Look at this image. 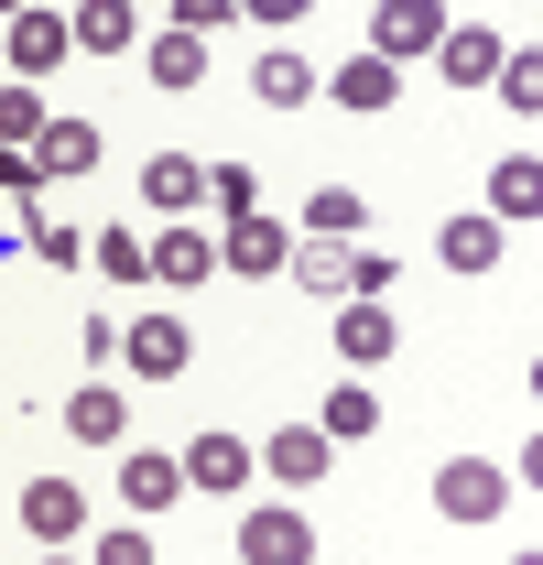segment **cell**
<instances>
[{"mask_svg":"<svg viewBox=\"0 0 543 565\" xmlns=\"http://www.w3.org/2000/svg\"><path fill=\"white\" fill-rule=\"evenodd\" d=\"M338 349H348V370H381V359L403 349V327H392V294H348V305H338Z\"/></svg>","mask_w":543,"mask_h":565,"instance_id":"9","label":"cell"},{"mask_svg":"<svg viewBox=\"0 0 543 565\" xmlns=\"http://www.w3.org/2000/svg\"><path fill=\"white\" fill-rule=\"evenodd\" d=\"M500 239H511L500 217H446V228H435V262H446V273H500Z\"/></svg>","mask_w":543,"mask_h":565,"instance_id":"19","label":"cell"},{"mask_svg":"<svg viewBox=\"0 0 543 565\" xmlns=\"http://www.w3.org/2000/svg\"><path fill=\"white\" fill-rule=\"evenodd\" d=\"M66 33H76V55H141V0H76Z\"/></svg>","mask_w":543,"mask_h":565,"instance_id":"12","label":"cell"},{"mask_svg":"<svg viewBox=\"0 0 543 565\" xmlns=\"http://www.w3.org/2000/svg\"><path fill=\"white\" fill-rule=\"evenodd\" d=\"M435 44H446V0H381V11H370V55L413 66V55H435Z\"/></svg>","mask_w":543,"mask_h":565,"instance_id":"5","label":"cell"},{"mask_svg":"<svg viewBox=\"0 0 543 565\" xmlns=\"http://www.w3.org/2000/svg\"><path fill=\"white\" fill-rule=\"evenodd\" d=\"M22 533L55 544V555L87 544V490H76V479H33V490H22Z\"/></svg>","mask_w":543,"mask_h":565,"instance_id":"7","label":"cell"},{"mask_svg":"<svg viewBox=\"0 0 543 565\" xmlns=\"http://www.w3.org/2000/svg\"><path fill=\"white\" fill-rule=\"evenodd\" d=\"M87 262H98L109 282H152V239H141V228H98V239H87Z\"/></svg>","mask_w":543,"mask_h":565,"instance_id":"27","label":"cell"},{"mask_svg":"<svg viewBox=\"0 0 543 565\" xmlns=\"http://www.w3.org/2000/svg\"><path fill=\"white\" fill-rule=\"evenodd\" d=\"M163 11H174L185 33H217V22H239V0H163Z\"/></svg>","mask_w":543,"mask_h":565,"instance_id":"34","label":"cell"},{"mask_svg":"<svg viewBox=\"0 0 543 565\" xmlns=\"http://www.w3.org/2000/svg\"><path fill=\"white\" fill-rule=\"evenodd\" d=\"M392 273H403V262H381L370 239H348V294H392ZM348 294H338V305H348Z\"/></svg>","mask_w":543,"mask_h":565,"instance_id":"32","label":"cell"},{"mask_svg":"<svg viewBox=\"0 0 543 565\" xmlns=\"http://www.w3.org/2000/svg\"><path fill=\"white\" fill-rule=\"evenodd\" d=\"M251 468H262L251 435H196V446H185V490H206V500H239V490H251Z\"/></svg>","mask_w":543,"mask_h":565,"instance_id":"10","label":"cell"},{"mask_svg":"<svg viewBox=\"0 0 543 565\" xmlns=\"http://www.w3.org/2000/svg\"><path fill=\"white\" fill-rule=\"evenodd\" d=\"M316 98H338V109H359V120H381V109L403 98V66H392V55H348L338 76H316Z\"/></svg>","mask_w":543,"mask_h":565,"instance_id":"11","label":"cell"},{"mask_svg":"<svg viewBox=\"0 0 543 565\" xmlns=\"http://www.w3.org/2000/svg\"><path fill=\"white\" fill-rule=\"evenodd\" d=\"M120 500H131V511H174V500H185V457H174V446H131V457H120Z\"/></svg>","mask_w":543,"mask_h":565,"instance_id":"13","label":"cell"},{"mask_svg":"<svg viewBox=\"0 0 543 565\" xmlns=\"http://www.w3.org/2000/svg\"><path fill=\"white\" fill-rule=\"evenodd\" d=\"M0 55H11V76H33V87H44V76H55V66H66V55H76L66 11H33V0H22V11L0 22Z\"/></svg>","mask_w":543,"mask_h":565,"instance_id":"3","label":"cell"},{"mask_svg":"<svg viewBox=\"0 0 543 565\" xmlns=\"http://www.w3.org/2000/svg\"><path fill=\"white\" fill-rule=\"evenodd\" d=\"M316 424H327V435H338V446H359V435H381V392H370V381H359V370H348L338 392H327V414H316Z\"/></svg>","mask_w":543,"mask_h":565,"instance_id":"24","label":"cell"},{"mask_svg":"<svg viewBox=\"0 0 543 565\" xmlns=\"http://www.w3.org/2000/svg\"><path fill=\"white\" fill-rule=\"evenodd\" d=\"M228 555H239V565H316V522H305L294 500H272V511H239Z\"/></svg>","mask_w":543,"mask_h":565,"instance_id":"1","label":"cell"},{"mask_svg":"<svg viewBox=\"0 0 543 565\" xmlns=\"http://www.w3.org/2000/svg\"><path fill=\"white\" fill-rule=\"evenodd\" d=\"M141 76H152V87H196L206 76V33H185V22L141 33Z\"/></svg>","mask_w":543,"mask_h":565,"instance_id":"18","label":"cell"},{"mask_svg":"<svg viewBox=\"0 0 543 565\" xmlns=\"http://www.w3.org/2000/svg\"><path fill=\"white\" fill-rule=\"evenodd\" d=\"M11 11H22V0H0V22H11Z\"/></svg>","mask_w":543,"mask_h":565,"instance_id":"36","label":"cell"},{"mask_svg":"<svg viewBox=\"0 0 543 565\" xmlns=\"http://www.w3.org/2000/svg\"><path fill=\"white\" fill-rule=\"evenodd\" d=\"M206 273H217V239H206V228H185V217H163V239H152V282L196 294Z\"/></svg>","mask_w":543,"mask_h":565,"instance_id":"15","label":"cell"},{"mask_svg":"<svg viewBox=\"0 0 543 565\" xmlns=\"http://www.w3.org/2000/svg\"><path fill=\"white\" fill-rule=\"evenodd\" d=\"M489 98H511L522 120L543 109V55H533V44H500V66H489Z\"/></svg>","mask_w":543,"mask_h":565,"instance_id":"26","label":"cell"},{"mask_svg":"<svg viewBox=\"0 0 543 565\" xmlns=\"http://www.w3.org/2000/svg\"><path fill=\"white\" fill-rule=\"evenodd\" d=\"M262 468L283 490H316V479L338 468V435H327V424H283V435H262Z\"/></svg>","mask_w":543,"mask_h":565,"instance_id":"8","label":"cell"},{"mask_svg":"<svg viewBox=\"0 0 543 565\" xmlns=\"http://www.w3.org/2000/svg\"><path fill=\"white\" fill-rule=\"evenodd\" d=\"M305 239H370L359 185H316V196H305Z\"/></svg>","mask_w":543,"mask_h":565,"instance_id":"23","label":"cell"},{"mask_svg":"<svg viewBox=\"0 0 543 565\" xmlns=\"http://www.w3.org/2000/svg\"><path fill=\"white\" fill-rule=\"evenodd\" d=\"M435 511H446V522H500V511H511V468H489V457H446V468H435Z\"/></svg>","mask_w":543,"mask_h":565,"instance_id":"2","label":"cell"},{"mask_svg":"<svg viewBox=\"0 0 543 565\" xmlns=\"http://www.w3.org/2000/svg\"><path fill=\"white\" fill-rule=\"evenodd\" d=\"M435 66L457 76V87H489V66H500V33H478V22H446V44H435Z\"/></svg>","mask_w":543,"mask_h":565,"instance_id":"21","label":"cell"},{"mask_svg":"<svg viewBox=\"0 0 543 565\" xmlns=\"http://www.w3.org/2000/svg\"><path fill=\"white\" fill-rule=\"evenodd\" d=\"M22 250L55 262V273H87V228H66V217H44V207H22Z\"/></svg>","mask_w":543,"mask_h":565,"instance_id":"25","label":"cell"},{"mask_svg":"<svg viewBox=\"0 0 543 565\" xmlns=\"http://www.w3.org/2000/svg\"><path fill=\"white\" fill-rule=\"evenodd\" d=\"M206 207H217V217H251V207H262V174H251V163H206Z\"/></svg>","mask_w":543,"mask_h":565,"instance_id":"30","label":"cell"},{"mask_svg":"<svg viewBox=\"0 0 543 565\" xmlns=\"http://www.w3.org/2000/svg\"><path fill=\"white\" fill-rule=\"evenodd\" d=\"M305 11H316V0H239V22H272V33H283V22H305Z\"/></svg>","mask_w":543,"mask_h":565,"instance_id":"35","label":"cell"},{"mask_svg":"<svg viewBox=\"0 0 543 565\" xmlns=\"http://www.w3.org/2000/svg\"><path fill=\"white\" fill-rule=\"evenodd\" d=\"M44 120H55V109H44V87H33V76H0V141H33Z\"/></svg>","mask_w":543,"mask_h":565,"instance_id":"29","label":"cell"},{"mask_svg":"<svg viewBox=\"0 0 543 565\" xmlns=\"http://www.w3.org/2000/svg\"><path fill=\"white\" fill-rule=\"evenodd\" d=\"M141 207H152V217H196V207H206V163L152 152V163H141Z\"/></svg>","mask_w":543,"mask_h":565,"instance_id":"14","label":"cell"},{"mask_svg":"<svg viewBox=\"0 0 543 565\" xmlns=\"http://www.w3.org/2000/svg\"><path fill=\"white\" fill-rule=\"evenodd\" d=\"M478 217H500V228H533V217H543V163H533V152L489 163V207H478Z\"/></svg>","mask_w":543,"mask_h":565,"instance_id":"16","label":"cell"},{"mask_svg":"<svg viewBox=\"0 0 543 565\" xmlns=\"http://www.w3.org/2000/svg\"><path fill=\"white\" fill-rule=\"evenodd\" d=\"M0 196H11V207H44V163H33V141H0Z\"/></svg>","mask_w":543,"mask_h":565,"instance_id":"31","label":"cell"},{"mask_svg":"<svg viewBox=\"0 0 543 565\" xmlns=\"http://www.w3.org/2000/svg\"><path fill=\"white\" fill-rule=\"evenodd\" d=\"M251 98H262V109H305V98H316V66H305V55H283V44H272L262 66H251Z\"/></svg>","mask_w":543,"mask_h":565,"instance_id":"22","label":"cell"},{"mask_svg":"<svg viewBox=\"0 0 543 565\" xmlns=\"http://www.w3.org/2000/svg\"><path fill=\"white\" fill-rule=\"evenodd\" d=\"M98 565H152V533L120 522V533H98Z\"/></svg>","mask_w":543,"mask_h":565,"instance_id":"33","label":"cell"},{"mask_svg":"<svg viewBox=\"0 0 543 565\" xmlns=\"http://www.w3.org/2000/svg\"><path fill=\"white\" fill-rule=\"evenodd\" d=\"M185 359H196L185 316H141V327H120V370H131V381H185Z\"/></svg>","mask_w":543,"mask_h":565,"instance_id":"6","label":"cell"},{"mask_svg":"<svg viewBox=\"0 0 543 565\" xmlns=\"http://www.w3.org/2000/svg\"><path fill=\"white\" fill-rule=\"evenodd\" d=\"M33 163H44V185H55V174H98V120L55 109V120L33 131Z\"/></svg>","mask_w":543,"mask_h":565,"instance_id":"17","label":"cell"},{"mask_svg":"<svg viewBox=\"0 0 543 565\" xmlns=\"http://www.w3.org/2000/svg\"><path fill=\"white\" fill-rule=\"evenodd\" d=\"M66 435H87V446H120V435H131V403H120L109 381H76V392H66Z\"/></svg>","mask_w":543,"mask_h":565,"instance_id":"20","label":"cell"},{"mask_svg":"<svg viewBox=\"0 0 543 565\" xmlns=\"http://www.w3.org/2000/svg\"><path fill=\"white\" fill-rule=\"evenodd\" d=\"M283 262H294V228H283V217H228V228H217V273H239V282H272L283 273Z\"/></svg>","mask_w":543,"mask_h":565,"instance_id":"4","label":"cell"},{"mask_svg":"<svg viewBox=\"0 0 543 565\" xmlns=\"http://www.w3.org/2000/svg\"><path fill=\"white\" fill-rule=\"evenodd\" d=\"M283 273L305 282V294H327V305H338V294H348V239H305V250H294Z\"/></svg>","mask_w":543,"mask_h":565,"instance_id":"28","label":"cell"}]
</instances>
